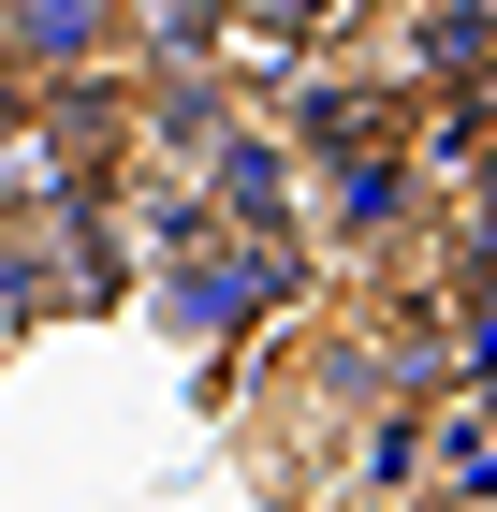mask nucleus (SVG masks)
<instances>
[{
	"instance_id": "1",
	"label": "nucleus",
	"mask_w": 497,
	"mask_h": 512,
	"mask_svg": "<svg viewBox=\"0 0 497 512\" xmlns=\"http://www.w3.org/2000/svg\"><path fill=\"white\" fill-rule=\"evenodd\" d=\"M147 293H161V322H176L191 352H234V337H264V322L307 293V249H293V235H234V220H205V205H191Z\"/></svg>"
},
{
	"instance_id": "2",
	"label": "nucleus",
	"mask_w": 497,
	"mask_h": 512,
	"mask_svg": "<svg viewBox=\"0 0 497 512\" xmlns=\"http://www.w3.org/2000/svg\"><path fill=\"white\" fill-rule=\"evenodd\" d=\"M132 59V0H0V74L15 88H103Z\"/></svg>"
},
{
	"instance_id": "3",
	"label": "nucleus",
	"mask_w": 497,
	"mask_h": 512,
	"mask_svg": "<svg viewBox=\"0 0 497 512\" xmlns=\"http://www.w3.org/2000/svg\"><path fill=\"white\" fill-rule=\"evenodd\" d=\"M88 220L74 205H0V322H44V308H74L88 293Z\"/></svg>"
},
{
	"instance_id": "4",
	"label": "nucleus",
	"mask_w": 497,
	"mask_h": 512,
	"mask_svg": "<svg viewBox=\"0 0 497 512\" xmlns=\"http://www.w3.org/2000/svg\"><path fill=\"white\" fill-rule=\"evenodd\" d=\"M220 30H234V0H132V59H147L161 88L205 74V59H220Z\"/></svg>"
},
{
	"instance_id": "5",
	"label": "nucleus",
	"mask_w": 497,
	"mask_h": 512,
	"mask_svg": "<svg viewBox=\"0 0 497 512\" xmlns=\"http://www.w3.org/2000/svg\"><path fill=\"white\" fill-rule=\"evenodd\" d=\"M351 15H366V0H234V30H264V44H293V59H307V44H337Z\"/></svg>"
},
{
	"instance_id": "6",
	"label": "nucleus",
	"mask_w": 497,
	"mask_h": 512,
	"mask_svg": "<svg viewBox=\"0 0 497 512\" xmlns=\"http://www.w3.org/2000/svg\"><path fill=\"white\" fill-rule=\"evenodd\" d=\"M30 103H44V88H15V74H0V132H15V118H30Z\"/></svg>"
},
{
	"instance_id": "7",
	"label": "nucleus",
	"mask_w": 497,
	"mask_h": 512,
	"mask_svg": "<svg viewBox=\"0 0 497 512\" xmlns=\"http://www.w3.org/2000/svg\"><path fill=\"white\" fill-rule=\"evenodd\" d=\"M439 15H468V30H483V44H497V0H439Z\"/></svg>"
}]
</instances>
